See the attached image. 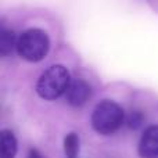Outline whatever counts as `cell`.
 Returning a JSON list of instances; mask_svg holds the SVG:
<instances>
[{
  "mask_svg": "<svg viewBox=\"0 0 158 158\" xmlns=\"http://www.w3.org/2000/svg\"><path fill=\"white\" fill-rule=\"evenodd\" d=\"M72 79L64 65H52L40 75L36 83V93L43 100H56L65 94Z\"/></svg>",
  "mask_w": 158,
  "mask_h": 158,
  "instance_id": "6da1fadb",
  "label": "cell"
},
{
  "mask_svg": "<svg viewBox=\"0 0 158 158\" xmlns=\"http://www.w3.org/2000/svg\"><path fill=\"white\" fill-rule=\"evenodd\" d=\"M125 119L123 108L111 100H103L94 107L92 114V126L100 135H112L122 126Z\"/></svg>",
  "mask_w": 158,
  "mask_h": 158,
  "instance_id": "3957f363",
  "label": "cell"
},
{
  "mask_svg": "<svg viewBox=\"0 0 158 158\" xmlns=\"http://www.w3.org/2000/svg\"><path fill=\"white\" fill-rule=\"evenodd\" d=\"M28 158H43V157H42V154L39 153L36 148H29V151H28Z\"/></svg>",
  "mask_w": 158,
  "mask_h": 158,
  "instance_id": "30bf717a",
  "label": "cell"
},
{
  "mask_svg": "<svg viewBox=\"0 0 158 158\" xmlns=\"http://www.w3.org/2000/svg\"><path fill=\"white\" fill-rule=\"evenodd\" d=\"M64 151L68 158H77L79 153V137L77 133H68L64 139Z\"/></svg>",
  "mask_w": 158,
  "mask_h": 158,
  "instance_id": "ba28073f",
  "label": "cell"
},
{
  "mask_svg": "<svg viewBox=\"0 0 158 158\" xmlns=\"http://www.w3.org/2000/svg\"><path fill=\"white\" fill-rule=\"evenodd\" d=\"M17 53L21 58L29 63H39L50 50V39L43 29L31 28L18 36Z\"/></svg>",
  "mask_w": 158,
  "mask_h": 158,
  "instance_id": "7a4b0ae2",
  "label": "cell"
},
{
  "mask_svg": "<svg viewBox=\"0 0 158 158\" xmlns=\"http://www.w3.org/2000/svg\"><path fill=\"white\" fill-rule=\"evenodd\" d=\"M140 158H158V125H151L143 132L139 142Z\"/></svg>",
  "mask_w": 158,
  "mask_h": 158,
  "instance_id": "277c9868",
  "label": "cell"
},
{
  "mask_svg": "<svg viewBox=\"0 0 158 158\" xmlns=\"http://www.w3.org/2000/svg\"><path fill=\"white\" fill-rule=\"evenodd\" d=\"M17 42H18V38L15 36L14 31L3 27L0 29V56L2 57L10 56L13 50L17 49Z\"/></svg>",
  "mask_w": 158,
  "mask_h": 158,
  "instance_id": "52a82bcc",
  "label": "cell"
},
{
  "mask_svg": "<svg viewBox=\"0 0 158 158\" xmlns=\"http://www.w3.org/2000/svg\"><path fill=\"white\" fill-rule=\"evenodd\" d=\"M65 94L68 104L74 107H81L92 97V86L83 79H74Z\"/></svg>",
  "mask_w": 158,
  "mask_h": 158,
  "instance_id": "5b68a950",
  "label": "cell"
},
{
  "mask_svg": "<svg viewBox=\"0 0 158 158\" xmlns=\"http://www.w3.org/2000/svg\"><path fill=\"white\" fill-rule=\"evenodd\" d=\"M126 123H128V126L131 129L137 131V129H140L143 126V123H144V115L140 111H132L131 114H129L128 122Z\"/></svg>",
  "mask_w": 158,
  "mask_h": 158,
  "instance_id": "9c48e42d",
  "label": "cell"
},
{
  "mask_svg": "<svg viewBox=\"0 0 158 158\" xmlns=\"http://www.w3.org/2000/svg\"><path fill=\"white\" fill-rule=\"evenodd\" d=\"M17 139L8 129L0 132V158H15Z\"/></svg>",
  "mask_w": 158,
  "mask_h": 158,
  "instance_id": "8992f818",
  "label": "cell"
}]
</instances>
